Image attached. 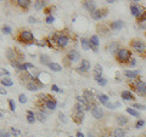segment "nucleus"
Here are the masks:
<instances>
[{"label":"nucleus","instance_id":"43","mask_svg":"<svg viewBox=\"0 0 146 137\" xmlns=\"http://www.w3.org/2000/svg\"><path fill=\"white\" fill-rule=\"evenodd\" d=\"M45 22H46L48 24H51V23H54V22H55V17L49 15V16L46 17V20H45Z\"/></svg>","mask_w":146,"mask_h":137},{"label":"nucleus","instance_id":"38","mask_svg":"<svg viewBox=\"0 0 146 137\" xmlns=\"http://www.w3.org/2000/svg\"><path fill=\"white\" fill-rule=\"evenodd\" d=\"M10 131H11V134L15 136V137H21V131H20V130L15 129V127H11Z\"/></svg>","mask_w":146,"mask_h":137},{"label":"nucleus","instance_id":"19","mask_svg":"<svg viewBox=\"0 0 146 137\" xmlns=\"http://www.w3.org/2000/svg\"><path fill=\"white\" fill-rule=\"evenodd\" d=\"M6 58H7L9 61H11V62L17 61V60H16V51H15V50L7 49V50H6Z\"/></svg>","mask_w":146,"mask_h":137},{"label":"nucleus","instance_id":"47","mask_svg":"<svg viewBox=\"0 0 146 137\" xmlns=\"http://www.w3.org/2000/svg\"><path fill=\"white\" fill-rule=\"evenodd\" d=\"M23 65H25L26 70L29 69V68H31V69H33V68H34V65H32V63H29V62H26V63H23Z\"/></svg>","mask_w":146,"mask_h":137},{"label":"nucleus","instance_id":"45","mask_svg":"<svg viewBox=\"0 0 146 137\" xmlns=\"http://www.w3.org/2000/svg\"><path fill=\"white\" fill-rule=\"evenodd\" d=\"M36 45H39V46H46L48 45V40H38V41H35Z\"/></svg>","mask_w":146,"mask_h":137},{"label":"nucleus","instance_id":"3","mask_svg":"<svg viewBox=\"0 0 146 137\" xmlns=\"http://www.w3.org/2000/svg\"><path fill=\"white\" fill-rule=\"evenodd\" d=\"M138 3L139 1H133V4H130V12L135 18H138L139 20V18H141V16L145 13L146 9L143 7V6H140Z\"/></svg>","mask_w":146,"mask_h":137},{"label":"nucleus","instance_id":"34","mask_svg":"<svg viewBox=\"0 0 146 137\" xmlns=\"http://www.w3.org/2000/svg\"><path fill=\"white\" fill-rule=\"evenodd\" d=\"M74 111L76 112H84L85 111V106L84 104H82V103H76V106H74Z\"/></svg>","mask_w":146,"mask_h":137},{"label":"nucleus","instance_id":"23","mask_svg":"<svg viewBox=\"0 0 146 137\" xmlns=\"http://www.w3.org/2000/svg\"><path fill=\"white\" fill-rule=\"evenodd\" d=\"M40 86L35 83V81H32V83H27L26 84V89L28 90V91H36V90H39Z\"/></svg>","mask_w":146,"mask_h":137},{"label":"nucleus","instance_id":"10","mask_svg":"<svg viewBox=\"0 0 146 137\" xmlns=\"http://www.w3.org/2000/svg\"><path fill=\"white\" fill-rule=\"evenodd\" d=\"M67 60L71 62H77L80 60V55L78 51H76V50H70V51L67 52Z\"/></svg>","mask_w":146,"mask_h":137},{"label":"nucleus","instance_id":"49","mask_svg":"<svg viewBox=\"0 0 146 137\" xmlns=\"http://www.w3.org/2000/svg\"><path fill=\"white\" fill-rule=\"evenodd\" d=\"M0 137H10V134H9V132H5V131H1L0 132Z\"/></svg>","mask_w":146,"mask_h":137},{"label":"nucleus","instance_id":"39","mask_svg":"<svg viewBox=\"0 0 146 137\" xmlns=\"http://www.w3.org/2000/svg\"><path fill=\"white\" fill-rule=\"evenodd\" d=\"M145 125V120H143V119H139L138 121H136V124H135V129H141Z\"/></svg>","mask_w":146,"mask_h":137},{"label":"nucleus","instance_id":"36","mask_svg":"<svg viewBox=\"0 0 146 137\" xmlns=\"http://www.w3.org/2000/svg\"><path fill=\"white\" fill-rule=\"evenodd\" d=\"M119 49H121V47H118V44H117V43H113V44L110 45V51H111V52H116V53H117V51H118Z\"/></svg>","mask_w":146,"mask_h":137},{"label":"nucleus","instance_id":"42","mask_svg":"<svg viewBox=\"0 0 146 137\" xmlns=\"http://www.w3.org/2000/svg\"><path fill=\"white\" fill-rule=\"evenodd\" d=\"M11 27H9V26H4L3 27V33L4 34H11Z\"/></svg>","mask_w":146,"mask_h":137},{"label":"nucleus","instance_id":"55","mask_svg":"<svg viewBox=\"0 0 146 137\" xmlns=\"http://www.w3.org/2000/svg\"><path fill=\"white\" fill-rule=\"evenodd\" d=\"M0 94H1V95H6V90H5V89H1V91H0Z\"/></svg>","mask_w":146,"mask_h":137},{"label":"nucleus","instance_id":"6","mask_svg":"<svg viewBox=\"0 0 146 137\" xmlns=\"http://www.w3.org/2000/svg\"><path fill=\"white\" fill-rule=\"evenodd\" d=\"M105 16H107V10L106 9H98V10H95L93 13H91V17H93V20H95V21L102 20Z\"/></svg>","mask_w":146,"mask_h":137},{"label":"nucleus","instance_id":"58","mask_svg":"<svg viewBox=\"0 0 146 137\" xmlns=\"http://www.w3.org/2000/svg\"><path fill=\"white\" fill-rule=\"evenodd\" d=\"M71 137H72V136H71Z\"/></svg>","mask_w":146,"mask_h":137},{"label":"nucleus","instance_id":"17","mask_svg":"<svg viewBox=\"0 0 146 137\" xmlns=\"http://www.w3.org/2000/svg\"><path fill=\"white\" fill-rule=\"evenodd\" d=\"M123 27H124V22L121 21V20L115 21V22H112L111 23V29L112 30H121Z\"/></svg>","mask_w":146,"mask_h":137},{"label":"nucleus","instance_id":"35","mask_svg":"<svg viewBox=\"0 0 146 137\" xmlns=\"http://www.w3.org/2000/svg\"><path fill=\"white\" fill-rule=\"evenodd\" d=\"M94 74L95 75H102V67L100 65H96L94 68Z\"/></svg>","mask_w":146,"mask_h":137},{"label":"nucleus","instance_id":"40","mask_svg":"<svg viewBox=\"0 0 146 137\" xmlns=\"http://www.w3.org/2000/svg\"><path fill=\"white\" fill-rule=\"evenodd\" d=\"M119 106H121V103H119V102H117V103H115V104H113V103H110V102H108V103H107L105 107H107V108H110V109H115L116 107H119Z\"/></svg>","mask_w":146,"mask_h":137},{"label":"nucleus","instance_id":"48","mask_svg":"<svg viewBox=\"0 0 146 137\" xmlns=\"http://www.w3.org/2000/svg\"><path fill=\"white\" fill-rule=\"evenodd\" d=\"M51 90L54 91V92H62V90L58 89L57 85H52V86H51Z\"/></svg>","mask_w":146,"mask_h":137},{"label":"nucleus","instance_id":"52","mask_svg":"<svg viewBox=\"0 0 146 137\" xmlns=\"http://www.w3.org/2000/svg\"><path fill=\"white\" fill-rule=\"evenodd\" d=\"M129 65H130L131 67H134V66L136 65V61L134 60V58H131V60H130V62H129Z\"/></svg>","mask_w":146,"mask_h":137},{"label":"nucleus","instance_id":"7","mask_svg":"<svg viewBox=\"0 0 146 137\" xmlns=\"http://www.w3.org/2000/svg\"><path fill=\"white\" fill-rule=\"evenodd\" d=\"M134 89H135V91H136V92H138L139 95L146 96V83H144V81L138 80V81L135 83V85H134Z\"/></svg>","mask_w":146,"mask_h":137},{"label":"nucleus","instance_id":"41","mask_svg":"<svg viewBox=\"0 0 146 137\" xmlns=\"http://www.w3.org/2000/svg\"><path fill=\"white\" fill-rule=\"evenodd\" d=\"M9 107H10V111L15 112V109H16V103L13 102V99H9Z\"/></svg>","mask_w":146,"mask_h":137},{"label":"nucleus","instance_id":"25","mask_svg":"<svg viewBox=\"0 0 146 137\" xmlns=\"http://www.w3.org/2000/svg\"><path fill=\"white\" fill-rule=\"evenodd\" d=\"M117 123H118V125L123 127L124 125L128 124V118L124 117V115H118V117H117Z\"/></svg>","mask_w":146,"mask_h":137},{"label":"nucleus","instance_id":"46","mask_svg":"<svg viewBox=\"0 0 146 137\" xmlns=\"http://www.w3.org/2000/svg\"><path fill=\"white\" fill-rule=\"evenodd\" d=\"M58 118H60V120L62 123H67V118H66V115L63 113H58Z\"/></svg>","mask_w":146,"mask_h":137},{"label":"nucleus","instance_id":"1","mask_svg":"<svg viewBox=\"0 0 146 137\" xmlns=\"http://www.w3.org/2000/svg\"><path fill=\"white\" fill-rule=\"evenodd\" d=\"M116 58L118 60V62L121 63H127L128 61L131 60V51L128 50L125 47H121L116 53Z\"/></svg>","mask_w":146,"mask_h":137},{"label":"nucleus","instance_id":"51","mask_svg":"<svg viewBox=\"0 0 146 137\" xmlns=\"http://www.w3.org/2000/svg\"><path fill=\"white\" fill-rule=\"evenodd\" d=\"M28 22H29V23H35V22H36V18L33 17V16H31V17H28Z\"/></svg>","mask_w":146,"mask_h":137},{"label":"nucleus","instance_id":"27","mask_svg":"<svg viewBox=\"0 0 146 137\" xmlns=\"http://www.w3.org/2000/svg\"><path fill=\"white\" fill-rule=\"evenodd\" d=\"M124 136H125V131L122 127H117L113 131V137H124Z\"/></svg>","mask_w":146,"mask_h":137},{"label":"nucleus","instance_id":"26","mask_svg":"<svg viewBox=\"0 0 146 137\" xmlns=\"http://www.w3.org/2000/svg\"><path fill=\"white\" fill-rule=\"evenodd\" d=\"M94 78H95L96 83H98L100 86H105V85L107 84V80L105 79V78H104L102 75H94Z\"/></svg>","mask_w":146,"mask_h":137},{"label":"nucleus","instance_id":"30","mask_svg":"<svg viewBox=\"0 0 146 137\" xmlns=\"http://www.w3.org/2000/svg\"><path fill=\"white\" fill-rule=\"evenodd\" d=\"M1 84H3V86H5V88H9V86H12V85H13V81H12L9 76H5V78L3 76Z\"/></svg>","mask_w":146,"mask_h":137},{"label":"nucleus","instance_id":"33","mask_svg":"<svg viewBox=\"0 0 146 137\" xmlns=\"http://www.w3.org/2000/svg\"><path fill=\"white\" fill-rule=\"evenodd\" d=\"M80 45H82V47H83V50H85V51H88V50L90 49V43H89V40H86V39H82L80 40Z\"/></svg>","mask_w":146,"mask_h":137},{"label":"nucleus","instance_id":"44","mask_svg":"<svg viewBox=\"0 0 146 137\" xmlns=\"http://www.w3.org/2000/svg\"><path fill=\"white\" fill-rule=\"evenodd\" d=\"M133 108H136V109H141V111H144V109H146V107L144 106V104H140V103H134Z\"/></svg>","mask_w":146,"mask_h":137},{"label":"nucleus","instance_id":"20","mask_svg":"<svg viewBox=\"0 0 146 137\" xmlns=\"http://www.w3.org/2000/svg\"><path fill=\"white\" fill-rule=\"evenodd\" d=\"M96 98L99 99V102L102 104V106H106L108 103V96L107 95H104V94H98L96 95Z\"/></svg>","mask_w":146,"mask_h":137},{"label":"nucleus","instance_id":"21","mask_svg":"<svg viewBox=\"0 0 146 137\" xmlns=\"http://www.w3.org/2000/svg\"><path fill=\"white\" fill-rule=\"evenodd\" d=\"M16 4H17V6H20L22 9H28L31 6L32 1L31 0H17Z\"/></svg>","mask_w":146,"mask_h":137},{"label":"nucleus","instance_id":"56","mask_svg":"<svg viewBox=\"0 0 146 137\" xmlns=\"http://www.w3.org/2000/svg\"><path fill=\"white\" fill-rule=\"evenodd\" d=\"M106 3H108V4H112V3H115V1H113V0H107Z\"/></svg>","mask_w":146,"mask_h":137},{"label":"nucleus","instance_id":"5","mask_svg":"<svg viewBox=\"0 0 146 137\" xmlns=\"http://www.w3.org/2000/svg\"><path fill=\"white\" fill-rule=\"evenodd\" d=\"M55 43L58 47H66L70 44V38L66 34H58L55 36Z\"/></svg>","mask_w":146,"mask_h":137},{"label":"nucleus","instance_id":"2","mask_svg":"<svg viewBox=\"0 0 146 137\" xmlns=\"http://www.w3.org/2000/svg\"><path fill=\"white\" fill-rule=\"evenodd\" d=\"M18 40L23 44H32V43H34V35L31 30L23 29V30L20 32V34H18Z\"/></svg>","mask_w":146,"mask_h":137},{"label":"nucleus","instance_id":"22","mask_svg":"<svg viewBox=\"0 0 146 137\" xmlns=\"http://www.w3.org/2000/svg\"><path fill=\"white\" fill-rule=\"evenodd\" d=\"M35 120H36L35 113L32 112V111H27V121H28L29 124H34Z\"/></svg>","mask_w":146,"mask_h":137},{"label":"nucleus","instance_id":"37","mask_svg":"<svg viewBox=\"0 0 146 137\" xmlns=\"http://www.w3.org/2000/svg\"><path fill=\"white\" fill-rule=\"evenodd\" d=\"M18 101H20V103H26L27 102V96L25 95V94H20L18 95Z\"/></svg>","mask_w":146,"mask_h":137},{"label":"nucleus","instance_id":"13","mask_svg":"<svg viewBox=\"0 0 146 137\" xmlns=\"http://www.w3.org/2000/svg\"><path fill=\"white\" fill-rule=\"evenodd\" d=\"M91 115H93L95 119H101V118L104 117V111L100 107L94 106L93 109H91Z\"/></svg>","mask_w":146,"mask_h":137},{"label":"nucleus","instance_id":"29","mask_svg":"<svg viewBox=\"0 0 146 137\" xmlns=\"http://www.w3.org/2000/svg\"><path fill=\"white\" fill-rule=\"evenodd\" d=\"M39 60H40V63H42V65H45V66H49L50 63H51L50 62V57L48 55H40Z\"/></svg>","mask_w":146,"mask_h":137},{"label":"nucleus","instance_id":"31","mask_svg":"<svg viewBox=\"0 0 146 137\" xmlns=\"http://www.w3.org/2000/svg\"><path fill=\"white\" fill-rule=\"evenodd\" d=\"M35 118L38 119L39 121H42V123H44L45 120H46V115L42 112V111H39V112H36L35 113Z\"/></svg>","mask_w":146,"mask_h":137},{"label":"nucleus","instance_id":"14","mask_svg":"<svg viewBox=\"0 0 146 137\" xmlns=\"http://www.w3.org/2000/svg\"><path fill=\"white\" fill-rule=\"evenodd\" d=\"M72 118L77 124H82L84 120V112H76L74 111V113L72 114Z\"/></svg>","mask_w":146,"mask_h":137},{"label":"nucleus","instance_id":"18","mask_svg":"<svg viewBox=\"0 0 146 137\" xmlns=\"http://www.w3.org/2000/svg\"><path fill=\"white\" fill-rule=\"evenodd\" d=\"M124 75L130 80H135L139 76V70H125Z\"/></svg>","mask_w":146,"mask_h":137},{"label":"nucleus","instance_id":"54","mask_svg":"<svg viewBox=\"0 0 146 137\" xmlns=\"http://www.w3.org/2000/svg\"><path fill=\"white\" fill-rule=\"evenodd\" d=\"M140 26V28L141 29H146V22H143V23H139Z\"/></svg>","mask_w":146,"mask_h":137},{"label":"nucleus","instance_id":"9","mask_svg":"<svg viewBox=\"0 0 146 137\" xmlns=\"http://www.w3.org/2000/svg\"><path fill=\"white\" fill-rule=\"evenodd\" d=\"M44 107L46 108V109H49V111H54V109H56V107H57L56 99L52 98L51 96H50V97L46 99V101L44 102Z\"/></svg>","mask_w":146,"mask_h":137},{"label":"nucleus","instance_id":"32","mask_svg":"<svg viewBox=\"0 0 146 137\" xmlns=\"http://www.w3.org/2000/svg\"><path fill=\"white\" fill-rule=\"evenodd\" d=\"M127 112L130 114L131 117H135V118H139L140 117V113L136 111V109H134V108H131V107H128L127 108Z\"/></svg>","mask_w":146,"mask_h":137},{"label":"nucleus","instance_id":"12","mask_svg":"<svg viewBox=\"0 0 146 137\" xmlns=\"http://www.w3.org/2000/svg\"><path fill=\"white\" fill-rule=\"evenodd\" d=\"M83 97H84V99L86 101V103H89V104H93L94 101H95V96H94V94L91 92L90 90H84Z\"/></svg>","mask_w":146,"mask_h":137},{"label":"nucleus","instance_id":"16","mask_svg":"<svg viewBox=\"0 0 146 137\" xmlns=\"http://www.w3.org/2000/svg\"><path fill=\"white\" fill-rule=\"evenodd\" d=\"M121 97H122V99H124V101H133V99H134V95L131 94L129 90H124L121 94Z\"/></svg>","mask_w":146,"mask_h":137},{"label":"nucleus","instance_id":"15","mask_svg":"<svg viewBox=\"0 0 146 137\" xmlns=\"http://www.w3.org/2000/svg\"><path fill=\"white\" fill-rule=\"evenodd\" d=\"M83 7L86 9L90 13H93L95 10H98L96 6H95V3L94 1H84L83 3Z\"/></svg>","mask_w":146,"mask_h":137},{"label":"nucleus","instance_id":"11","mask_svg":"<svg viewBox=\"0 0 146 137\" xmlns=\"http://www.w3.org/2000/svg\"><path fill=\"white\" fill-rule=\"evenodd\" d=\"M90 69V62L88 60H82L80 61V66L77 68V70L79 73H86Z\"/></svg>","mask_w":146,"mask_h":137},{"label":"nucleus","instance_id":"53","mask_svg":"<svg viewBox=\"0 0 146 137\" xmlns=\"http://www.w3.org/2000/svg\"><path fill=\"white\" fill-rule=\"evenodd\" d=\"M76 137H85V135L83 134V132L78 131V132H77V135H76Z\"/></svg>","mask_w":146,"mask_h":137},{"label":"nucleus","instance_id":"50","mask_svg":"<svg viewBox=\"0 0 146 137\" xmlns=\"http://www.w3.org/2000/svg\"><path fill=\"white\" fill-rule=\"evenodd\" d=\"M1 74L5 75V76H9V75H10V73H9V72L5 69V68H1Z\"/></svg>","mask_w":146,"mask_h":137},{"label":"nucleus","instance_id":"4","mask_svg":"<svg viewBox=\"0 0 146 137\" xmlns=\"http://www.w3.org/2000/svg\"><path fill=\"white\" fill-rule=\"evenodd\" d=\"M131 47H133L135 52H138L140 55L146 53V44L140 39H134L133 41H131Z\"/></svg>","mask_w":146,"mask_h":137},{"label":"nucleus","instance_id":"28","mask_svg":"<svg viewBox=\"0 0 146 137\" xmlns=\"http://www.w3.org/2000/svg\"><path fill=\"white\" fill-rule=\"evenodd\" d=\"M48 67H49L51 70H54V72H61V70H62V67L58 65V63H56V62H51Z\"/></svg>","mask_w":146,"mask_h":137},{"label":"nucleus","instance_id":"57","mask_svg":"<svg viewBox=\"0 0 146 137\" xmlns=\"http://www.w3.org/2000/svg\"><path fill=\"white\" fill-rule=\"evenodd\" d=\"M88 136H89V137H95L93 134H91V132H89V135H88Z\"/></svg>","mask_w":146,"mask_h":137},{"label":"nucleus","instance_id":"8","mask_svg":"<svg viewBox=\"0 0 146 137\" xmlns=\"http://www.w3.org/2000/svg\"><path fill=\"white\" fill-rule=\"evenodd\" d=\"M89 43H90V49L93 50L94 52H98L99 50V45H100V39H99V36L98 35H91L90 36V39H89Z\"/></svg>","mask_w":146,"mask_h":137},{"label":"nucleus","instance_id":"24","mask_svg":"<svg viewBox=\"0 0 146 137\" xmlns=\"http://www.w3.org/2000/svg\"><path fill=\"white\" fill-rule=\"evenodd\" d=\"M45 6H46V1H43V0H38V1L34 3L35 10H44Z\"/></svg>","mask_w":146,"mask_h":137}]
</instances>
